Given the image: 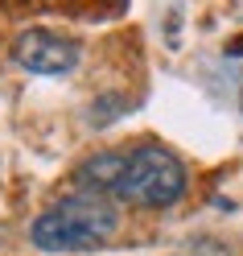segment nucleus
<instances>
[{
    "instance_id": "obj_3",
    "label": "nucleus",
    "mask_w": 243,
    "mask_h": 256,
    "mask_svg": "<svg viewBox=\"0 0 243 256\" xmlns=\"http://www.w3.org/2000/svg\"><path fill=\"white\" fill-rule=\"evenodd\" d=\"M12 62L29 74H70L78 66V42L50 29H25L12 42Z\"/></svg>"
},
{
    "instance_id": "obj_1",
    "label": "nucleus",
    "mask_w": 243,
    "mask_h": 256,
    "mask_svg": "<svg viewBox=\"0 0 243 256\" xmlns=\"http://www.w3.org/2000/svg\"><path fill=\"white\" fill-rule=\"evenodd\" d=\"M83 190L103 198H120L132 206H169L186 194V166L165 145H132V149H103L74 170Z\"/></svg>"
},
{
    "instance_id": "obj_2",
    "label": "nucleus",
    "mask_w": 243,
    "mask_h": 256,
    "mask_svg": "<svg viewBox=\"0 0 243 256\" xmlns=\"http://www.w3.org/2000/svg\"><path fill=\"white\" fill-rule=\"evenodd\" d=\"M116 206L103 194H91V190H78L70 198H58L50 202L45 211L33 219V248L45 256H62V252H91L99 248L103 240H111L116 232Z\"/></svg>"
},
{
    "instance_id": "obj_4",
    "label": "nucleus",
    "mask_w": 243,
    "mask_h": 256,
    "mask_svg": "<svg viewBox=\"0 0 243 256\" xmlns=\"http://www.w3.org/2000/svg\"><path fill=\"white\" fill-rule=\"evenodd\" d=\"M227 54H231V58H243V38H235L231 46H227Z\"/></svg>"
}]
</instances>
